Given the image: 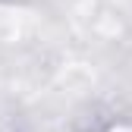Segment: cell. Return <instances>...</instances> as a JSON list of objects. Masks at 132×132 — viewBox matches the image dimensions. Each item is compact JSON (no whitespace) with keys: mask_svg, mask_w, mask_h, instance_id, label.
Instances as JSON below:
<instances>
[{"mask_svg":"<svg viewBox=\"0 0 132 132\" xmlns=\"http://www.w3.org/2000/svg\"><path fill=\"white\" fill-rule=\"evenodd\" d=\"M82 132H132V123L129 120H107V123H97V126H88Z\"/></svg>","mask_w":132,"mask_h":132,"instance_id":"6da1fadb","label":"cell"}]
</instances>
